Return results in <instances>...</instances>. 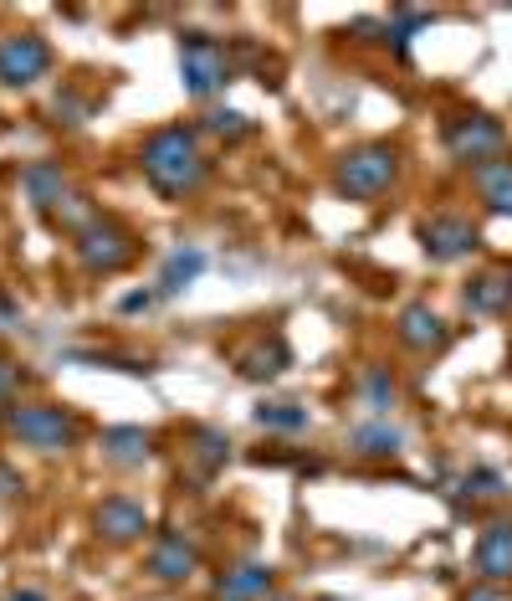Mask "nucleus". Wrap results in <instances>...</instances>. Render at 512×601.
Masks as SVG:
<instances>
[{"mask_svg": "<svg viewBox=\"0 0 512 601\" xmlns=\"http://www.w3.org/2000/svg\"><path fill=\"white\" fill-rule=\"evenodd\" d=\"M220 601H266V591H272V566L266 560H241V566H231V571L216 581Z\"/></svg>", "mask_w": 512, "mask_h": 601, "instance_id": "12", "label": "nucleus"}, {"mask_svg": "<svg viewBox=\"0 0 512 601\" xmlns=\"http://www.w3.org/2000/svg\"><path fill=\"white\" fill-rule=\"evenodd\" d=\"M205 129L220 135V139H247L251 135L247 114H236V108H210V114H205Z\"/></svg>", "mask_w": 512, "mask_h": 601, "instance_id": "25", "label": "nucleus"}, {"mask_svg": "<svg viewBox=\"0 0 512 601\" xmlns=\"http://www.w3.org/2000/svg\"><path fill=\"white\" fill-rule=\"evenodd\" d=\"M190 458H195V473H200V479H210V473H216V468H226V458H231V437L216 432V427H200V432H195Z\"/></svg>", "mask_w": 512, "mask_h": 601, "instance_id": "20", "label": "nucleus"}, {"mask_svg": "<svg viewBox=\"0 0 512 601\" xmlns=\"http://www.w3.org/2000/svg\"><path fill=\"white\" fill-rule=\"evenodd\" d=\"M512 303V272H482L467 288V309L471 314H502Z\"/></svg>", "mask_w": 512, "mask_h": 601, "instance_id": "19", "label": "nucleus"}, {"mask_svg": "<svg viewBox=\"0 0 512 601\" xmlns=\"http://www.w3.org/2000/svg\"><path fill=\"white\" fill-rule=\"evenodd\" d=\"M15 319H21V309H15V303L0 293V330H6V324H15Z\"/></svg>", "mask_w": 512, "mask_h": 601, "instance_id": "29", "label": "nucleus"}, {"mask_svg": "<svg viewBox=\"0 0 512 601\" xmlns=\"http://www.w3.org/2000/svg\"><path fill=\"white\" fill-rule=\"evenodd\" d=\"M98 448L113 468H139L149 458V432L144 427H108V432L98 437Z\"/></svg>", "mask_w": 512, "mask_h": 601, "instance_id": "17", "label": "nucleus"}, {"mask_svg": "<svg viewBox=\"0 0 512 601\" xmlns=\"http://www.w3.org/2000/svg\"><path fill=\"white\" fill-rule=\"evenodd\" d=\"M52 216H57V222L67 226L73 237H77V232H83V226H92V222H98V211L88 206V196H77V191H67V196H62L57 206H52Z\"/></svg>", "mask_w": 512, "mask_h": 601, "instance_id": "24", "label": "nucleus"}, {"mask_svg": "<svg viewBox=\"0 0 512 601\" xmlns=\"http://www.w3.org/2000/svg\"><path fill=\"white\" fill-rule=\"evenodd\" d=\"M73 253L88 272H123L139 247H133V237L123 232V226H113L108 216H98V222L83 226V232L73 237Z\"/></svg>", "mask_w": 512, "mask_h": 601, "instance_id": "5", "label": "nucleus"}, {"mask_svg": "<svg viewBox=\"0 0 512 601\" xmlns=\"http://www.w3.org/2000/svg\"><path fill=\"white\" fill-rule=\"evenodd\" d=\"M200 272H205V253H200V247H179V253L164 257L160 288H154V293H160V299H175V293H185Z\"/></svg>", "mask_w": 512, "mask_h": 601, "instance_id": "18", "label": "nucleus"}, {"mask_svg": "<svg viewBox=\"0 0 512 601\" xmlns=\"http://www.w3.org/2000/svg\"><path fill=\"white\" fill-rule=\"evenodd\" d=\"M482 242V232L467 222V216H431V222L421 226V247L431 262H461V257H471V247Z\"/></svg>", "mask_w": 512, "mask_h": 601, "instance_id": "8", "label": "nucleus"}, {"mask_svg": "<svg viewBox=\"0 0 512 601\" xmlns=\"http://www.w3.org/2000/svg\"><path fill=\"white\" fill-rule=\"evenodd\" d=\"M467 601H498V597H492V591H471Z\"/></svg>", "mask_w": 512, "mask_h": 601, "instance_id": "32", "label": "nucleus"}, {"mask_svg": "<svg viewBox=\"0 0 512 601\" xmlns=\"http://www.w3.org/2000/svg\"><path fill=\"white\" fill-rule=\"evenodd\" d=\"M154 299H160V293H129V299H123V314H139V309H149Z\"/></svg>", "mask_w": 512, "mask_h": 601, "instance_id": "28", "label": "nucleus"}, {"mask_svg": "<svg viewBox=\"0 0 512 601\" xmlns=\"http://www.w3.org/2000/svg\"><path fill=\"white\" fill-rule=\"evenodd\" d=\"M400 340H405L410 350H436V345H446V319L431 309V303H405L400 309Z\"/></svg>", "mask_w": 512, "mask_h": 601, "instance_id": "13", "label": "nucleus"}, {"mask_svg": "<svg viewBox=\"0 0 512 601\" xmlns=\"http://www.w3.org/2000/svg\"><path fill=\"white\" fill-rule=\"evenodd\" d=\"M6 601H46V597H42V591H11Z\"/></svg>", "mask_w": 512, "mask_h": 601, "instance_id": "31", "label": "nucleus"}, {"mask_svg": "<svg viewBox=\"0 0 512 601\" xmlns=\"http://www.w3.org/2000/svg\"><path fill=\"white\" fill-rule=\"evenodd\" d=\"M92 525H98V535L108 545H129V540H144V535H149V514H144V504L113 494V498H102V504H98Z\"/></svg>", "mask_w": 512, "mask_h": 601, "instance_id": "9", "label": "nucleus"}, {"mask_svg": "<svg viewBox=\"0 0 512 601\" xmlns=\"http://www.w3.org/2000/svg\"><path fill=\"white\" fill-rule=\"evenodd\" d=\"M11 380H15V371L0 361V401H6V391H11Z\"/></svg>", "mask_w": 512, "mask_h": 601, "instance_id": "30", "label": "nucleus"}, {"mask_svg": "<svg viewBox=\"0 0 512 601\" xmlns=\"http://www.w3.org/2000/svg\"><path fill=\"white\" fill-rule=\"evenodd\" d=\"M359 396H364V406L374 417H384V411L395 406V380H390V371H384V365H369L364 376H359Z\"/></svg>", "mask_w": 512, "mask_h": 601, "instance_id": "21", "label": "nucleus"}, {"mask_svg": "<svg viewBox=\"0 0 512 601\" xmlns=\"http://www.w3.org/2000/svg\"><path fill=\"white\" fill-rule=\"evenodd\" d=\"M0 494H21V473L0 463Z\"/></svg>", "mask_w": 512, "mask_h": 601, "instance_id": "27", "label": "nucleus"}, {"mask_svg": "<svg viewBox=\"0 0 512 601\" xmlns=\"http://www.w3.org/2000/svg\"><path fill=\"white\" fill-rule=\"evenodd\" d=\"M467 494H477V498L508 494V479H502V473H492V468H477V473H467Z\"/></svg>", "mask_w": 512, "mask_h": 601, "instance_id": "26", "label": "nucleus"}, {"mask_svg": "<svg viewBox=\"0 0 512 601\" xmlns=\"http://www.w3.org/2000/svg\"><path fill=\"white\" fill-rule=\"evenodd\" d=\"M353 448L369 458H390V452H400V432L390 421H369V427H353Z\"/></svg>", "mask_w": 512, "mask_h": 601, "instance_id": "23", "label": "nucleus"}, {"mask_svg": "<svg viewBox=\"0 0 512 601\" xmlns=\"http://www.w3.org/2000/svg\"><path fill=\"white\" fill-rule=\"evenodd\" d=\"M52 73V46L36 31H11L0 42V88H31Z\"/></svg>", "mask_w": 512, "mask_h": 601, "instance_id": "6", "label": "nucleus"}, {"mask_svg": "<svg viewBox=\"0 0 512 601\" xmlns=\"http://www.w3.org/2000/svg\"><path fill=\"white\" fill-rule=\"evenodd\" d=\"M21 191H26V201L36 211H52L62 196H67L62 165H52V160H36V165H26V170H21Z\"/></svg>", "mask_w": 512, "mask_h": 601, "instance_id": "16", "label": "nucleus"}, {"mask_svg": "<svg viewBox=\"0 0 512 601\" xmlns=\"http://www.w3.org/2000/svg\"><path fill=\"white\" fill-rule=\"evenodd\" d=\"M6 432H15L36 452H62V448H73L77 421H73V411H62V406L21 401V406H6Z\"/></svg>", "mask_w": 512, "mask_h": 601, "instance_id": "4", "label": "nucleus"}, {"mask_svg": "<svg viewBox=\"0 0 512 601\" xmlns=\"http://www.w3.org/2000/svg\"><path fill=\"white\" fill-rule=\"evenodd\" d=\"M471 185L482 191V201L498 211V216H512V160H508V154L471 165Z\"/></svg>", "mask_w": 512, "mask_h": 601, "instance_id": "15", "label": "nucleus"}, {"mask_svg": "<svg viewBox=\"0 0 512 601\" xmlns=\"http://www.w3.org/2000/svg\"><path fill=\"white\" fill-rule=\"evenodd\" d=\"M257 427H266V432H303V427H307V406L266 401V406H257Z\"/></svg>", "mask_w": 512, "mask_h": 601, "instance_id": "22", "label": "nucleus"}, {"mask_svg": "<svg viewBox=\"0 0 512 601\" xmlns=\"http://www.w3.org/2000/svg\"><path fill=\"white\" fill-rule=\"evenodd\" d=\"M477 576L482 581H508L512 576V519H492L477 540Z\"/></svg>", "mask_w": 512, "mask_h": 601, "instance_id": "11", "label": "nucleus"}, {"mask_svg": "<svg viewBox=\"0 0 512 601\" xmlns=\"http://www.w3.org/2000/svg\"><path fill=\"white\" fill-rule=\"evenodd\" d=\"M179 83L190 98H210L231 83V57H226V46L216 36H205V31H185L179 36Z\"/></svg>", "mask_w": 512, "mask_h": 601, "instance_id": "3", "label": "nucleus"}, {"mask_svg": "<svg viewBox=\"0 0 512 601\" xmlns=\"http://www.w3.org/2000/svg\"><path fill=\"white\" fill-rule=\"evenodd\" d=\"M287 361H293V350L272 334V340H257V345L241 350V355H236V371H241V380H277L282 371H287Z\"/></svg>", "mask_w": 512, "mask_h": 601, "instance_id": "14", "label": "nucleus"}, {"mask_svg": "<svg viewBox=\"0 0 512 601\" xmlns=\"http://www.w3.org/2000/svg\"><path fill=\"white\" fill-rule=\"evenodd\" d=\"M200 556H195V545L185 535H160L154 550H149V576L154 581H190Z\"/></svg>", "mask_w": 512, "mask_h": 601, "instance_id": "10", "label": "nucleus"}, {"mask_svg": "<svg viewBox=\"0 0 512 601\" xmlns=\"http://www.w3.org/2000/svg\"><path fill=\"white\" fill-rule=\"evenodd\" d=\"M139 165H144L149 185L160 191V196H185L195 185L205 181V154H200V139L195 129H160V135L144 139V154H139Z\"/></svg>", "mask_w": 512, "mask_h": 601, "instance_id": "1", "label": "nucleus"}, {"mask_svg": "<svg viewBox=\"0 0 512 601\" xmlns=\"http://www.w3.org/2000/svg\"><path fill=\"white\" fill-rule=\"evenodd\" d=\"M395 165H400V154L390 150V144H359V150H349L334 165L338 196H349V201L380 196V191H390V181H395Z\"/></svg>", "mask_w": 512, "mask_h": 601, "instance_id": "2", "label": "nucleus"}, {"mask_svg": "<svg viewBox=\"0 0 512 601\" xmlns=\"http://www.w3.org/2000/svg\"><path fill=\"white\" fill-rule=\"evenodd\" d=\"M508 135H502L498 119H487V114H461V119L446 124V150L456 160H467V165H482V160H498Z\"/></svg>", "mask_w": 512, "mask_h": 601, "instance_id": "7", "label": "nucleus"}]
</instances>
